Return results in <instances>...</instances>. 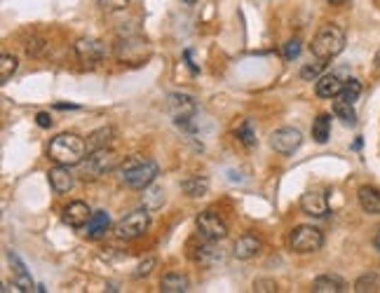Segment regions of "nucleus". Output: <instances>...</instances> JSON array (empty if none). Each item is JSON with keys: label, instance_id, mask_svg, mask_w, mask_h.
<instances>
[{"label": "nucleus", "instance_id": "obj_1", "mask_svg": "<svg viewBox=\"0 0 380 293\" xmlns=\"http://www.w3.org/2000/svg\"><path fill=\"white\" fill-rule=\"evenodd\" d=\"M47 155L54 164H64V167H80V162H83L85 155H87V144H85V139L78 137V134L66 132V134H59V137H54L50 141Z\"/></svg>", "mask_w": 380, "mask_h": 293}, {"label": "nucleus", "instance_id": "obj_2", "mask_svg": "<svg viewBox=\"0 0 380 293\" xmlns=\"http://www.w3.org/2000/svg\"><path fill=\"white\" fill-rule=\"evenodd\" d=\"M158 162L148 160V157H129L120 167V183L134 190H144L158 178Z\"/></svg>", "mask_w": 380, "mask_h": 293}, {"label": "nucleus", "instance_id": "obj_3", "mask_svg": "<svg viewBox=\"0 0 380 293\" xmlns=\"http://www.w3.org/2000/svg\"><path fill=\"white\" fill-rule=\"evenodd\" d=\"M310 47H312V54L317 59L329 62V59L338 57L340 52L345 50V31H342L338 24H326L317 31Z\"/></svg>", "mask_w": 380, "mask_h": 293}, {"label": "nucleus", "instance_id": "obj_4", "mask_svg": "<svg viewBox=\"0 0 380 293\" xmlns=\"http://www.w3.org/2000/svg\"><path fill=\"white\" fill-rule=\"evenodd\" d=\"M117 167V153L106 148H94L92 153L85 155V160L80 162V176L85 181H99L101 176L110 174Z\"/></svg>", "mask_w": 380, "mask_h": 293}, {"label": "nucleus", "instance_id": "obj_5", "mask_svg": "<svg viewBox=\"0 0 380 293\" xmlns=\"http://www.w3.org/2000/svg\"><path fill=\"white\" fill-rule=\"evenodd\" d=\"M289 246L296 253H315L324 246V235L315 225H296L289 232Z\"/></svg>", "mask_w": 380, "mask_h": 293}, {"label": "nucleus", "instance_id": "obj_6", "mask_svg": "<svg viewBox=\"0 0 380 293\" xmlns=\"http://www.w3.org/2000/svg\"><path fill=\"white\" fill-rule=\"evenodd\" d=\"M148 228H151V214H148V209H139V212H132V214H127L125 219H120L115 223V237L117 239H139V237H144Z\"/></svg>", "mask_w": 380, "mask_h": 293}, {"label": "nucleus", "instance_id": "obj_7", "mask_svg": "<svg viewBox=\"0 0 380 293\" xmlns=\"http://www.w3.org/2000/svg\"><path fill=\"white\" fill-rule=\"evenodd\" d=\"M148 54H151V47H148V42L141 35H125V40L120 38L115 45V57L122 64L139 66L146 62Z\"/></svg>", "mask_w": 380, "mask_h": 293}, {"label": "nucleus", "instance_id": "obj_8", "mask_svg": "<svg viewBox=\"0 0 380 293\" xmlns=\"http://www.w3.org/2000/svg\"><path fill=\"white\" fill-rule=\"evenodd\" d=\"M167 113L178 127H188L190 120L195 117V113H197V103L188 94H178V92L169 94L167 96Z\"/></svg>", "mask_w": 380, "mask_h": 293}, {"label": "nucleus", "instance_id": "obj_9", "mask_svg": "<svg viewBox=\"0 0 380 293\" xmlns=\"http://www.w3.org/2000/svg\"><path fill=\"white\" fill-rule=\"evenodd\" d=\"M195 225H197V235L212 239V242H221V239L228 237L226 221H223L221 216L214 214V212H202V214L197 216Z\"/></svg>", "mask_w": 380, "mask_h": 293}, {"label": "nucleus", "instance_id": "obj_10", "mask_svg": "<svg viewBox=\"0 0 380 293\" xmlns=\"http://www.w3.org/2000/svg\"><path fill=\"white\" fill-rule=\"evenodd\" d=\"M301 144H303V134L296 127H282V130H275L270 137V148L280 155L296 153Z\"/></svg>", "mask_w": 380, "mask_h": 293}, {"label": "nucleus", "instance_id": "obj_11", "mask_svg": "<svg viewBox=\"0 0 380 293\" xmlns=\"http://www.w3.org/2000/svg\"><path fill=\"white\" fill-rule=\"evenodd\" d=\"M76 57L80 59V64L96 66L103 57H106V47H103L101 40H94V38H78Z\"/></svg>", "mask_w": 380, "mask_h": 293}, {"label": "nucleus", "instance_id": "obj_12", "mask_svg": "<svg viewBox=\"0 0 380 293\" xmlns=\"http://www.w3.org/2000/svg\"><path fill=\"white\" fill-rule=\"evenodd\" d=\"M301 209H303V214L312 216V219H324V216L329 214V200H326L324 193L308 190L301 197Z\"/></svg>", "mask_w": 380, "mask_h": 293}, {"label": "nucleus", "instance_id": "obj_13", "mask_svg": "<svg viewBox=\"0 0 380 293\" xmlns=\"http://www.w3.org/2000/svg\"><path fill=\"white\" fill-rule=\"evenodd\" d=\"M260 251H263V242H260V237L256 235H242L233 246V256L237 260H251L253 256H258Z\"/></svg>", "mask_w": 380, "mask_h": 293}, {"label": "nucleus", "instance_id": "obj_14", "mask_svg": "<svg viewBox=\"0 0 380 293\" xmlns=\"http://www.w3.org/2000/svg\"><path fill=\"white\" fill-rule=\"evenodd\" d=\"M342 87H345V82H342L338 75L326 73V75H319L317 78L315 92L319 99H336V96L342 94Z\"/></svg>", "mask_w": 380, "mask_h": 293}, {"label": "nucleus", "instance_id": "obj_15", "mask_svg": "<svg viewBox=\"0 0 380 293\" xmlns=\"http://www.w3.org/2000/svg\"><path fill=\"white\" fill-rule=\"evenodd\" d=\"M89 219H92V212H89L85 202H71L64 209V223L71 225V228H85Z\"/></svg>", "mask_w": 380, "mask_h": 293}, {"label": "nucleus", "instance_id": "obj_16", "mask_svg": "<svg viewBox=\"0 0 380 293\" xmlns=\"http://www.w3.org/2000/svg\"><path fill=\"white\" fill-rule=\"evenodd\" d=\"M192 258H195L200 265H216V263H221V249H216V242L212 239L202 237V242H200L197 249H192Z\"/></svg>", "mask_w": 380, "mask_h": 293}, {"label": "nucleus", "instance_id": "obj_17", "mask_svg": "<svg viewBox=\"0 0 380 293\" xmlns=\"http://www.w3.org/2000/svg\"><path fill=\"white\" fill-rule=\"evenodd\" d=\"M71 167H64V164H57L54 169H50V183L54 188V193H69L73 183H76V178L69 171Z\"/></svg>", "mask_w": 380, "mask_h": 293}, {"label": "nucleus", "instance_id": "obj_18", "mask_svg": "<svg viewBox=\"0 0 380 293\" xmlns=\"http://www.w3.org/2000/svg\"><path fill=\"white\" fill-rule=\"evenodd\" d=\"M108 228H110V216L106 212H94L92 219H89L85 225V235L89 239H99L106 235Z\"/></svg>", "mask_w": 380, "mask_h": 293}, {"label": "nucleus", "instance_id": "obj_19", "mask_svg": "<svg viewBox=\"0 0 380 293\" xmlns=\"http://www.w3.org/2000/svg\"><path fill=\"white\" fill-rule=\"evenodd\" d=\"M359 205L367 214L371 216H380V190L371 185L359 188Z\"/></svg>", "mask_w": 380, "mask_h": 293}, {"label": "nucleus", "instance_id": "obj_20", "mask_svg": "<svg viewBox=\"0 0 380 293\" xmlns=\"http://www.w3.org/2000/svg\"><path fill=\"white\" fill-rule=\"evenodd\" d=\"M160 289L162 293H185L190 289V282H188V277L181 272H169L162 277Z\"/></svg>", "mask_w": 380, "mask_h": 293}, {"label": "nucleus", "instance_id": "obj_21", "mask_svg": "<svg viewBox=\"0 0 380 293\" xmlns=\"http://www.w3.org/2000/svg\"><path fill=\"white\" fill-rule=\"evenodd\" d=\"M312 291L315 293H340V291H345V282L336 275H322V277H317L315 284H312Z\"/></svg>", "mask_w": 380, "mask_h": 293}, {"label": "nucleus", "instance_id": "obj_22", "mask_svg": "<svg viewBox=\"0 0 380 293\" xmlns=\"http://www.w3.org/2000/svg\"><path fill=\"white\" fill-rule=\"evenodd\" d=\"M331 137V115L329 113H319L317 120L312 122V139L317 144H326Z\"/></svg>", "mask_w": 380, "mask_h": 293}, {"label": "nucleus", "instance_id": "obj_23", "mask_svg": "<svg viewBox=\"0 0 380 293\" xmlns=\"http://www.w3.org/2000/svg\"><path fill=\"white\" fill-rule=\"evenodd\" d=\"M181 188H183V193L188 195V197H202V195H207V190H209V181H207V176L192 174L181 183Z\"/></svg>", "mask_w": 380, "mask_h": 293}, {"label": "nucleus", "instance_id": "obj_24", "mask_svg": "<svg viewBox=\"0 0 380 293\" xmlns=\"http://www.w3.org/2000/svg\"><path fill=\"white\" fill-rule=\"evenodd\" d=\"M333 115H336L342 125H347V127H355L357 125V110L352 106V101H347V99H340L333 103Z\"/></svg>", "mask_w": 380, "mask_h": 293}, {"label": "nucleus", "instance_id": "obj_25", "mask_svg": "<svg viewBox=\"0 0 380 293\" xmlns=\"http://www.w3.org/2000/svg\"><path fill=\"white\" fill-rule=\"evenodd\" d=\"M10 263L14 265V287H19L21 291H31L33 289V280L28 277L24 263L14 256V253H10Z\"/></svg>", "mask_w": 380, "mask_h": 293}, {"label": "nucleus", "instance_id": "obj_26", "mask_svg": "<svg viewBox=\"0 0 380 293\" xmlns=\"http://www.w3.org/2000/svg\"><path fill=\"white\" fill-rule=\"evenodd\" d=\"M165 205V190H162L160 185H148L144 188V207L148 212H155V209H160Z\"/></svg>", "mask_w": 380, "mask_h": 293}, {"label": "nucleus", "instance_id": "obj_27", "mask_svg": "<svg viewBox=\"0 0 380 293\" xmlns=\"http://www.w3.org/2000/svg\"><path fill=\"white\" fill-rule=\"evenodd\" d=\"M113 139H115V130H113V127H101V130H96L92 137L87 139V146H89V150L106 148Z\"/></svg>", "mask_w": 380, "mask_h": 293}, {"label": "nucleus", "instance_id": "obj_28", "mask_svg": "<svg viewBox=\"0 0 380 293\" xmlns=\"http://www.w3.org/2000/svg\"><path fill=\"white\" fill-rule=\"evenodd\" d=\"M17 66H19V62H17V57H14V54H3V57H0V82H3V85L14 75Z\"/></svg>", "mask_w": 380, "mask_h": 293}, {"label": "nucleus", "instance_id": "obj_29", "mask_svg": "<svg viewBox=\"0 0 380 293\" xmlns=\"http://www.w3.org/2000/svg\"><path fill=\"white\" fill-rule=\"evenodd\" d=\"M355 291L367 293V291H380V277L378 275H364L362 280H357Z\"/></svg>", "mask_w": 380, "mask_h": 293}, {"label": "nucleus", "instance_id": "obj_30", "mask_svg": "<svg viewBox=\"0 0 380 293\" xmlns=\"http://www.w3.org/2000/svg\"><path fill=\"white\" fill-rule=\"evenodd\" d=\"M359 94H362V82L357 80V78H352V80H347L345 82V87H342V99H347V101H357L359 99Z\"/></svg>", "mask_w": 380, "mask_h": 293}, {"label": "nucleus", "instance_id": "obj_31", "mask_svg": "<svg viewBox=\"0 0 380 293\" xmlns=\"http://www.w3.org/2000/svg\"><path fill=\"white\" fill-rule=\"evenodd\" d=\"M324 59H317L315 64H305L303 69H301V78L303 80H317L319 78V73L324 71Z\"/></svg>", "mask_w": 380, "mask_h": 293}, {"label": "nucleus", "instance_id": "obj_32", "mask_svg": "<svg viewBox=\"0 0 380 293\" xmlns=\"http://www.w3.org/2000/svg\"><path fill=\"white\" fill-rule=\"evenodd\" d=\"M237 137L242 139V144L247 146V148H251V146H256V134H253V127H251V122H244L240 130H237Z\"/></svg>", "mask_w": 380, "mask_h": 293}, {"label": "nucleus", "instance_id": "obj_33", "mask_svg": "<svg viewBox=\"0 0 380 293\" xmlns=\"http://www.w3.org/2000/svg\"><path fill=\"white\" fill-rule=\"evenodd\" d=\"M103 12H120L129 5V0H96Z\"/></svg>", "mask_w": 380, "mask_h": 293}, {"label": "nucleus", "instance_id": "obj_34", "mask_svg": "<svg viewBox=\"0 0 380 293\" xmlns=\"http://www.w3.org/2000/svg\"><path fill=\"white\" fill-rule=\"evenodd\" d=\"M153 268H155V258H146L144 263H139V268H137V272H134V277L137 280H144V277H148L153 272Z\"/></svg>", "mask_w": 380, "mask_h": 293}, {"label": "nucleus", "instance_id": "obj_35", "mask_svg": "<svg viewBox=\"0 0 380 293\" xmlns=\"http://www.w3.org/2000/svg\"><path fill=\"white\" fill-rule=\"evenodd\" d=\"M298 54H301V40H289L284 45V59L292 62V59H296Z\"/></svg>", "mask_w": 380, "mask_h": 293}, {"label": "nucleus", "instance_id": "obj_36", "mask_svg": "<svg viewBox=\"0 0 380 293\" xmlns=\"http://www.w3.org/2000/svg\"><path fill=\"white\" fill-rule=\"evenodd\" d=\"M253 291L272 293V291H277V284H275L272 280H256V282H253Z\"/></svg>", "mask_w": 380, "mask_h": 293}, {"label": "nucleus", "instance_id": "obj_37", "mask_svg": "<svg viewBox=\"0 0 380 293\" xmlns=\"http://www.w3.org/2000/svg\"><path fill=\"white\" fill-rule=\"evenodd\" d=\"M26 50H28V54H33V57H38L40 52L45 50V40H40V38H31L26 45Z\"/></svg>", "mask_w": 380, "mask_h": 293}, {"label": "nucleus", "instance_id": "obj_38", "mask_svg": "<svg viewBox=\"0 0 380 293\" xmlns=\"http://www.w3.org/2000/svg\"><path fill=\"white\" fill-rule=\"evenodd\" d=\"M35 122H38V127H42V130H47V127H52V115L50 113H38Z\"/></svg>", "mask_w": 380, "mask_h": 293}, {"label": "nucleus", "instance_id": "obj_39", "mask_svg": "<svg viewBox=\"0 0 380 293\" xmlns=\"http://www.w3.org/2000/svg\"><path fill=\"white\" fill-rule=\"evenodd\" d=\"M374 244H376V249L380 251V230L376 232V239H374Z\"/></svg>", "mask_w": 380, "mask_h": 293}, {"label": "nucleus", "instance_id": "obj_40", "mask_svg": "<svg viewBox=\"0 0 380 293\" xmlns=\"http://www.w3.org/2000/svg\"><path fill=\"white\" fill-rule=\"evenodd\" d=\"M331 5H342V3H347V0H329Z\"/></svg>", "mask_w": 380, "mask_h": 293}, {"label": "nucleus", "instance_id": "obj_41", "mask_svg": "<svg viewBox=\"0 0 380 293\" xmlns=\"http://www.w3.org/2000/svg\"><path fill=\"white\" fill-rule=\"evenodd\" d=\"M376 66H378V69H380V52H378V54H376Z\"/></svg>", "mask_w": 380, "mask_h": 293}, {"label": "nucleus", "instance_id": "obj_42", "mask_svg": "<svg viewBox=\"0 0 380 293\" xmlns=\"http://www.w3.org/2000/svg\"><path fill=\"white\" fill-rule=\"evenodd\" d=\"M183 3H188V5H190V3H195V0H183Z\"/></svg>", "mask_w": 380, "mask_h": 293}]
</instances>
